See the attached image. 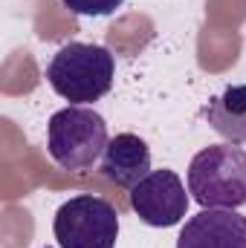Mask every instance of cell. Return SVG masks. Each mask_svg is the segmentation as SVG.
Instances as JSON below:
<instances>
[{"instance_id": "6da1fadb", "label": "cell", "mask_w": 246, "mask_h": 248, "mask_svg": "<svg viewBox=\"0 0 246 248\" xmlns=\"http://www.w3.org/2000/svg\"><path fill=\"white\" fill-rule=\"evenodd\" d=\"M116 78V61L110 49L99 44L70 41L47 63V81L64 101L81 107L105 98Z\"/></svg>"}, {"instance_id": "7a4b0ae2", "label": "cell", "mask_w": 246, "mask_h": 248, "mask_svg": "<svg viewBox=\"0 0 246 248\" xmlns=\"http://www.w3.org/2000/svg\"><path fill=\"white\" fill-rule=\"evenodd\" d=\"M188 193L203 208L246 205V150L238 144H209L188 165Z\"/></svg>"}, {"instance_id": "3957f363", "label": "cell", "mask_w": 246, "mask_h": 248, "mask_svg": "<svg viewBox=\"0 0 246 248\" xmlns=\"http://www.w3.org/2000/svg\"><path fill=\"white\" fill-rule=\"evenodd\" d=\"M107 122L90 107H64L53 113L47 124V150L50 159L64 170H87L105 156L107 147Z\"/></svg>"}, {"instance_id": "277c9868", "label": "cell", "mask_w": 246, "mask_h": 248, "mask_svg": "<svg viewBox=\"0 0 246 248\" xmlns=\"http://www.w3.org/2000/svg\"><path fill=\"white\" fill-rule=\"evenodd\" d=\"M53 234L58 248H116L119 211L93 193L72 196L55 211Z\"/></svg>"}, {"instance_id": "5b68a950", "label": "cell", "mask_w": 246, "mask_h": 248, "mask_svg": "<svg viewBox=\"0 0 246 248\" xmlns=\"http://www.w3.org/2000/svg\"><path fill=\"white\" fill-rule=\"evenodd\" d=\"M133 214L151 225V228H171L185 219L188 196H185L183 179L174 170H151L142 182L130 187L127 193Z\"/></svg>"}, {"instance_id": "8992f818", "label": "cell", "mask_w": 246, "mask_h": 248, "mask_svg": "<svg viewBox=\"0 0 246 248\" xmlns=\"http://www.w3.org/2000/svg\"><path fill=\"white\" fill-rule=\"evenodd\" d=\"M177 248H246V217L235 208H203L185 219Z\"/></svg>"}, {"instance_id": "52a82bcc", "label": "cell", "mask_w": 246, "mask_h": 248, "mask_svg": "<svg viewBox=\"0 0 246 248\" xmlns=\"http://www.w3.org/2000/svg\"><path fill=\"white\" fill-rule=\"evenodd\" d=\"M148 173H151V150L139 136L119 133L107 141L102 156V176L107 182L119 187H133Z\"/></svg>"}, {"instance_id": "ba28073f", "label": "cell", "mask_w": 246, "mask_h": 248, "mask_svg": "<svg viewBox=\"0 0 246 248\" xmlns=\"http://www.w3.org/2000/svg\"><path fill=\"white\" fill-rule=\"evenodd\" d=\"M209 127L223 136L229 144L246 141V84H229L223 93H217L206 110H203Z\"/></svg>"}, {"instance_id": "9c48e42d", "label": "cell", "mask_w": 246, "mask_h": 248, "mask_svg": "<svg viewBox=\"0 0 246 248\" xmlns=\"http://www.w3.org/2000/svg\"><path fill=\"white\" fill-rule=\"evenodd\" d=\"M72 15H84V17H105L113 15L124 0H61Z\"/></svg>"}]
</instances>
